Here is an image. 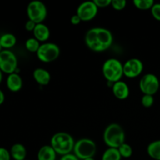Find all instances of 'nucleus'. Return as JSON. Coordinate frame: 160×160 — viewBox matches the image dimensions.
<instances>
[{"label": "nucleus", "instance_id": "20e7f679", "mask_svg": "<svg viewBox=\"0 0 160 160\" xmlns=\"http://www.w3.org/2000/svg\"><path fill=\"white\" fill-rule=\"evenodd\" d=\"M102 74L104 78L114 84L121 81L123 75V64L115 58H110L104 62L102 65Z\"/></svg>", "mask_w": 160, "mask_h": 160}, {"label": "nucleus", "instance_id": "7c9ffc66", "mask_svg": "<svg viewBox=\"0 0 160 160\" xmlns=\"http://www.w3.org/2000/svg\"><path fill=\"white\" fill-rule=\"evenodd\" d=\"M81 22V18H80L77 14L72 16L71 18H70V23H71L73 25H78Z\"/></svg>", "mask_w": 160, "mask_h": 160}, {"label": "nucleus", "instance_id": "dca6fc26", "mask_svg": "<svg viewBox=\"0 0 160 160\" xmlns=\"http://www.w3.org/2000/svg\"><path fill=\"white\" fill-rule=\"evenodd\" d=\"M56 152L50 145L41 147L38 152V160H56Z\"/></svg>", "mask_w": 160, "mask_h": 160}, {"label": "nucleus", "instance_id": "bb28decb", "mask_svg": "<svg viewBox=\"0 0 160 160\" xmlns=\"http://www.w3.org/2000/svg\"><path fill=\"white\" fill-rule=\"evenodd\" d=\"M11 155L8 149L0 147V160H10Z\"/></svg>", "mask_w": 160, "mask_h": 160}, {"label": "nucleus", "instance_id": "7ed1b4c3", "mask_svg": "<svg viewBox=\"0 0 160 160\" xmlns=\"http://www.w3.org/2000/svg\"><path fill=\"white\" fill-rule=\"evenodd\" d=\"M103 141L109 148H118L125 143L124 130L118 123H110L103 132Z\"/></svg>", "mask_w": 160, "mask_h": 160}, {"label": "nucleus", "instance_id": "ddd939ff", "mask_svg": "<svg viewBox=\"0 0 160 160\" xmlns=\"http://www.w3.org/2000/svg\"><path fill=\"white\" fill-rule=\"evenodd\" d=\"M6 86L12 92H19L23 87V80L19 73H13L8 75L6 78Z\"/></svg>", "mask_w": 160, "mask_h": 160}, {"label": "nucleus", "instance_id": "1a4fd4ad", "mask_svg": "<svg viewBox=\"0 0 160 160\" xmlns=\"http://www.w3.org/2000/svg\"><path fill=\"white\" fill-rule=\"evenodd\" d=\"M159 87L160 81L154 73H149L143 75L139 81V88L144 95H156Z\"/></svg>", "mask_w": 160, "mask_h": 160}, {"label": "nucleus", "instance_id": "c85d7f7f", "mask_svg": "<svg viewBox=\"0 0 160 160\" xmlns=\"http://www.w3.org/2000/svg\"><path fill=\"white\" fill-rule=\"evenodd\" d=\"M36 25H37V23H34V21H32V20H28V21L26 22V23H25L24 25V28L25 29H26V31H29V32H31V31H34V28H35Z\"/></svg>", "mask_w": 160, "mask_h": 160}, {"label": "nucleus", "instance_id": "2eb2a0df", "mask_svg": "<svg viewBox=\"0 0 160 160\" xmlns=\"http://www.w3.org/2000/svg\"><path fill=\"white\" fill-rule=\"evenodd\" d=\"M34 38L37 39L39 42H44L48 40L50 37V30L47 25L42 23H38L36 25L34 31H33Z\"/></svg>", "mask_w": 160, "mask_h": 160}, {"label": "nucleus", "instance_id": "a878e982", "mask_svg": "<svg viewBox=\"0 0 160 160\" xmlns=\"http://www.w3.org/2000/svg\"><path fill=\"white\" fill-rule=\"evenodd\" d=\"M151 13L153 18L160 22V3H155L151 9Z\"/></svg>", "mask_w": 160, "mask_h": 160}, {"label": "nucleus", "instance_id": "6e6552de", "mask_svg": "<svg viewBox=\"0 0 160 160\" xmlns=\"http://www.w3.org/2000/svg\"><path fill=\"white\" fill-rule=\"evenodd\" d=\"M18 60L16 55L10 50H2L0 52V70L2 73H17Z\"/></svg>", "mask_w": 160, "mask_h": 160}, {"label": "nucleus", "instance_id": "423d86ee", "mask_svg": "<svg viewBox=\"0 0 160 160\" xmlns=\"http://www.w3.org/2000/svg\"><path fill=\"white\" fill-rule=\"evenodd\" d=\"M27 14L28 20H32L38 24L43 23L44 20L46 19L48 10L45 5L42 2L39 0H34L28 5Z\"/></svg>", "mask_w": 160, "mask_h": 160}, {"label": "nucleus", "instance_id": "393cba45", "mask_svg": "<svg viewBox=\"0 0 160 160\" xmlns=\"http://www.w3.org/2000/svg\"><path fill=\"white\" fill-rule=\"evenodd\" d=\"M111 6L115 10H123L127 6V2L125 0H112Z\"/></svg>", "mask_w": 160, "mask_h": 160}, {"label": "nucleus", "instance_id": "a211bd4d", "mask_svg": "<svg viewBox=\"0 0 160 160\" xmlns=\"http://www.w3.org/2000/svg\"><path fill=\"white\" fill-rule=\"evenodd\" d=\"M16 44H17V38L11 33H6L0 37V45L2 48L9 50V48L15 46Z\"/></svg>", "mask_w": 160, "mask_h": 160}, {"label": "nucleus", "instance_id": "5701e85b", "mask_svg": "<svg viewBox=\"0 0 160 160\" xmlns=\"http://www.w3.org/2000/svg\"><path fill=\"white\" fill-rule=\"evenodd\" d=\"M119 152H120V156L122 158H125V159H128V158L131 157L133 154V148L130 145L127 144L126 142L123 143V145H120L118 148Z\"/></svg>", "mask_w": 160, "mask_h": 160}, {"label": "nucleus", "instance_id": "f8f14e48", "mask_svg": "<svg viewBox=\"0 0 160 160\" xmlns=\"http://www.w3.org/2000/svg\"><path fill=\"white\" fill-rule=\"evenodd\" d=\"M112 93L114 96L120 100H124L128 98L130 95V89L127 83L124 81H117L112 84Z\"/></svg>", "mask_w": 160, "mask_h": 160}, {"label": "nucleus", "instance_id": "f3484780", "mask_svg": "<svg viewBox=\"0 0 160 160\" xmlns=\"http://www.w3.org/2000/svg\"><path fill=\"white\" fill-rule=\"evenodd\" d=\"M11 158L14 160H25L27 156V149L23 145L20 143H16L12 145L10 150Z\"/></svg>", "mask_w": 160, "mask_h": 160}, {"label": "nucleus", "instance_id": "4468645a", "mask_svg": "<svg viewBox=\"0 0 160 160\" xmlns=\"http://www.w3.org/2000/svg\"><path fill=\"white\" fill-rule=\"evenodd\" d=\"M34 81L42 86L48 85L51 81V74L48 70L43 68H37L33 72Z\"/></svg>", "mask_w": 160, "mask_h": 160}, {"label": "nucleus", "instance_id": "9d476101", "mask_svg": "<svg viewBox=\"0 0 160 160\" xmlns=\"http://www.w3.org/2000/svg\"><path fill=\"white\" fill-rule=\"evenodd\" d=\"M98 8L94 1L84 2L78 6L77 9V15L81 18V21H91L97 16Z\"/></svg>", "mask_w": 160, "mask_h": 160}, {"label": "nucleus", "instance_id": "2f4dec72", "mask_svg": "<svg viewBox=\"0 0 160 160\" xmlns=\"http://www.w3.org/2000/svg\"><path fill=\"white\" fill-rule=\"evenodd\" d=\"M5 101V95H4V92L0 89V106Z\"/></svg>", "mask_w": 160, "mask_h": 160}, {"label": "nucleus", "instance_id": "72a5a7b5", "mask_svg": "<svg viewBox=\"0 0 160 160\" xmlns=\"http://www.w3.org/2000/svg\"><path fill=\"white\" fill-rule=\"evenodd\" d=\"M84 160H95V159H94V157H93V158H88V159H86Z\"/></svg>", "mask_w": 160, "mask_h": 160}, {"label": "nucleus", "instance_id": "39448f33", "mask_svg": "<svg viewBox=\"0 0 160 160\" xmlns=\"http://www.w3.org/2000/svg\"><path fill=\"white\" fill-rule=\"evenodd\" d=\"M97 151L96 144L93 140L84 138L75 142L73 154L80 160L93 158Z\"/></svg>", "mask_w": 160, "mask_h": 160}, {"label": "nucleus", "instance_id": "aec40b11", "mask_svg": "<svg viewBox=\"0 0 160 160\" xmlns=\"http://www.w3.org/2000/svg\"><path fill=\"white\" fill-rule=\"evenodd\" d=\"M121 159L118 148H108L102 156V160H121Z\"/></svg>", "mask_w": 160, "mask_h": 160}, {"label": "nucleus", "instance_id": "f03ea898", "mask_svg": "<svg viewBox=\"0 0 160 160\" xmlns=\"http://www.w3.org/2000/svg\"><path fill=\"white\" fill-rule=\"evenodd\" d=\"M75 142L70 134L63 131L57 132L52 137L50 145L52 147L56 154L60 156L72 153L74 148Z\"/></svg>", "mask_w": 160, "mask_h": 160}, {"label": "nucleus", "instance_id": "cd10ccee", "mask_svg": "<svg viewBox=\"0 0 160 160\" xmlns=\"http://www.w3.org/2000/svg\"><path fill=\"white\" fill-rule=\"evenodd\" d=\"M94 2L99 9V8H106L111 6L112 0H94Z\"/></svg>", "mask_w": 160, "mask_h": 160}, {"label": "nucleus", "instance_id": "f704fd0d", "mask_svg": "<svg viewBox=\"0 0 160 160\" xmlns=\"http://www.w3.org/2000/svg\"><path fill=\"white\" fill-rule=\"evenodd\" d=\"M2 48L1 45H0V52H1V51H2Z\"/></svg>", "mask_w": 160, "mask_h": 160}, {"label": "nucleus", "instance_id": "0eeeda50", "mask_svg": "<svg viewBox=\"0 0 160 160\" xmlns=\"http://www.w3.org/2000/svg\"><path fill=\"white\" fill-rule=\"evenodd\" d=\"M36 54L39 60L48 63L58 59L60 55V48L56 43L45 42L40 45V48Z\"/></svg>", "mask_w": 160, "mask_h": 160}, {"label": "nucleus", "instance_id": "4be33fe9", "mask_svg": "<svg viewBox=\"0 0 160 160\" xmlns=\"http://www.w3.org/2000/svg\"><path fill=\"white\" fill-rule=\"evenodd\" d=\"M40 42L34 38H30L25 42V47H26L27 50L30 52L37 53L39 48H40Z\"/></svg>", "mask_w": 160, "mask_h": 160}, {"label": "nucleus", "instance_id": "c9c22d12", "mask_svg": "<svg viewBox=\"0 0 160 160\" xmlns=\"http://www.w3.org/2000/svg\"><path fill=\"white\" fill-rule=\"evenodd\" d=\"M25 160H28V159H25Z\"/></svg>", "mask_w": 160, "mask_h": 160}, {"label": "nucleus", "instance_id": "6ab92c4d", "mask_svg": "<svg viewBox=\"0 0 160 160\" xmlns=\"http://www.w3.org/2000/svg\"><path fill=\"white\" fill-rule=\"evenodd\" d=\"M148 156L155 160H160V140H156L149 143L147 147Z\"/></svg>", "mask_w": 160, "mask_h": 160}, {"label": "nucleus", "instance_id": "b1692460", "mask_svg": "<svg viewBox=\"0 0 160 160\" xmlns=\"http://www.w3.org/2000/svg\"><path fill=\"white\" fill-rule=\"evenodd\" d=\"M142 105L145 108H150L154 104V97L153 95H143L141 100Z\"/></svg>", "mask_w": 160, "mask_h": 160}, {"label": "nucleus", "instance_id": "473e14b6", "mask_svg": "<svg viewBox=\"0 0 160 160\" xmlns=\"http://www.w3.org/2000/svg\"><path fill=\"white\" fill-rule=\"evenodd\" d=\"M2 81V72L0 70V84H1Z\"/></svg>", "mask_w": 160, "mask_h": 160}, {"label": "nucleus", "instance_id": "412c9836", "mask_svg": "<svg viewBox=\"0 0 160 160\" xmlns=\"http://www.w3.org/2000/svg\"><path fill=\"white\" fill-rule=\"evenodd\" d=\"M133 3L137 9L141 10H148L152 9L155 2L153 0H134Z\"/></svg>", "mask_w": 160, "mask_h": 160}, {"label": "nucleus", "instance_id": "f257e3e1", "mask_svg": "<svg viewBox=\"0 0 160 160\" xmlns=\"http://www.w3.org/2000/svg\"><path fill=\"white\" fill-rule=\"evenodd\" d=\"M84 42L90 50L95 52H102L111 47L113 42V36L109 30L97 27L87 31Z\"/></svg>", "mask_w": 160, "mask_h": 160}, {"label": "nucleus", "instance_id": "9b49d317", "mask_svg": "<svg viewBox=\"0 0 160 160\" xmlns=\"http://www.w3.org/2000/svg\"><path fill=\"white\" fill-rule=\"evenodd\" d=\"M144 70V64L141 59L132 58L123 64V75L128 78H135L142 74Z\"/></svg>", "mask_w": 160, "mask_h": 160}, {"label": "nucleus", "instance_id": "c756f323", "mask_svg": "<svg viewBox=\"0 0 160 160\" xmlns=\"http://www.w3.org/2000/svg\"><path fill=\"white\" fill-rule=\"evenodd\" d=\"M59 160H80L75 156L73 153H70V154L65 155V156H61L60 159Z\"/></svg>", "mask_w": 160, "mask_h": 160}]
</instances>
